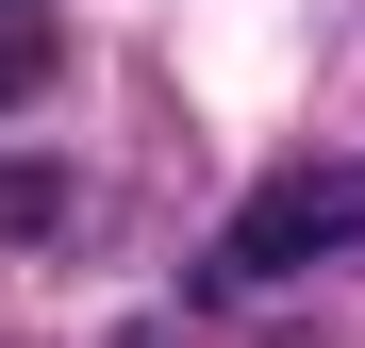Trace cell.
Segmentation results:
<instances>
[{
    "mask_svg": "<svg viewBox=\"0 0 365 348\" xmlns=\"http://www.w3.org/2000/svg\"><path fill=\"white\" fill-rule=\"evenodd\" d=\"M34 67H50V33H34V0H0V100H34Z\"/></svg>",
    "mask_w": 365,
    "mask_h": 348,
    "instance_id": "obj_2",
    "label": "cell"
},
{
    "mask_svg": "<svg viewBox=\"0 0 365 348\" xmlns=\"http://www.w3.org/2000/svg\"><path fill=\"white\" fill-rule=\"evenodd\" d=\"M232 282H299V265H365V166H282V183H250V216H232Z\"/></svg>",
    "mask_w": 365,
    "mask_h": 348,
    "instance_id": "obj_1",
    "label": "cell"
}]
</instances>
